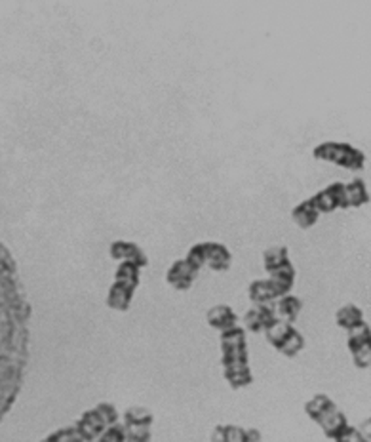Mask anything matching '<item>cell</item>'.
<instances>
[{
    "mask_svg": "<svg viewBox=\"0 0 371 442\" xmlns=\"http://www.w3.org/2000/svg\"><path fill=\"white\" fill-rule=\"evenodd\" d=\"M42 442H84V439L79 435L77 427L71 425V427L57 429L50 436H46Z\"/></svg>",
    "mask_w": 371,
    "mask_h": 442,
    "instance_id": "25",
    "label": "cell"
},
{
    "mask_svg": "<svg viewBox=\"0 0 371 442\" xmlns=\"http://www.w3.org/2000/svg\"><path fill=\"white\" fill-rule=\"evenodd\" d=\"M345 195H347L349 208H360V206L370 203V193L365 189L364 180H354L349 185H345Z\"/></svg>",
    "mask_w": 371,
    "mask_h": 442,
    "instance_id": "19",
    "label": "cell"
},
{
    "mask_svg": "<svg viewBox=\"0 0 371 442\" xmlns=\"http://www.w3.org/2000/svg\"><path fill=\"white\" fill-rule=\"evenodd\" d=\"M248 296H250L253 305H265L274 303L278 299V292L271 278H263V281H253L248 288Z\"/></svg>",
    "mask_w": 371,
    "mask_h": 442,
    "instance_id": "12",
    "label": "cell"
},
{
    "mask_svg": "<svg viewBox=\"0 0 371 442\" xmlns=\"http://www.w3.org/2000/svg\"><path fill=\"white\" fill-rule=\"evenodd\" d=\"M293 328H295V326H293L292 322H287V320L280 319V317H278V320H276V322H274L272 326H269L267 330H265L267 341H269V343H271V345L274 349H278L280 345H282V341H284L285 338H287V333L292 332Z\"/></svg>",
    "mask_w": 371,
    "mask_h": 442,
    "instance_id": "21",
    "label": "cell"
},
{
    "mask_svg": "<svg viewBox=\"0 0 371 442\" xmlns=\"http://www.w3.org/2000/svg\"><path fill=\"white\" fill-rule=\"evenodd\" d=\"M221 340V364L227 384L232 389H242L253 381L248 356V340L244 326L228 328L219 336Z\"/></svg>",
    "mask_w": 371,
    "mask_h": 442,
    "instance_id": "2",
    "label": "cell"
},
{
    "mask_svg": "<svg viewBox=\"0 0 371 442\" xmlns=\"http://www.w3.org/2000/svg\"><path fill=\"white\" fill-rule=\"evenodd\" d=\"M206 244V265L215 273H225L230 269L232 254L228 248L219 242H204Z\"/></svg>",
    "mask_w": 371,
    "mask_h": 442,
    "instance_id": "10",
    "label": "cell"
},
{
    "mask_svg": "<svg viewBox=\"0 0 371 442\" xmlns=\"http://www.w3.org/2000/svg\"><path fill=\"white\" fill-rule=\"evenodd\" d=\"M185 260L189 261V263H193L194 267L200 271V269L206 265V244H204V242L194 244V246L189 250V254H187Z\"/></svg>",
    "mask_w": 371,
    "mask_h": 442,
    "instance_id": "26",
    "label": "cell"
},
{
    "mask_svg": "<svg viewBox=\"0 0 371 442\" xmlns=\"http://www.w3.org/2000/svg\"><path fill=\"white\" fill-rule=\"evenodd\" d=\"M365 442H371V441H365Z\"/></svg>",
    "mask_w": 371,
    "mask_h": 442,
    "instance_id": "34",
    "label": "cell"
},
{
    "mask_svg": "<svg viewBox=\"0 0 371 442\" xmlns=\"http://www.w3.org/2000/svg\"><path fill=\"white\" fill-rule=\"evenodd\" d=\"M301 309H303V301H301L297 296H292V294L280 297L278 303H276V313H278L280 319L287 320V322H292V324L297 320V317H299Z\"/></svg>",
    "mask_w": 371,
    "mask_h": 442,
    "instance_id": "18",
    "label": "cell"
},
{
    "mask_svg": "<svg viewBox=\"0 0 371 442\" xmlns=\"http://www.w3.org/2000/svg\"><path fill=\"white\" fill-rule=\"evenodd\" d=\"M210 442H227V433H225V425H217L212 431V439Z\"/></svg>",
    "mask_w": 371,
    "mask_h": 442,
    "instance_id": "31",
    "label": "cell"
},
{
    "mask_svg": "<svg viewBox=\"0 0 371 442\" xmlns=\"http://www.w3.org/2000/svg\"><path fill=\"white\" fill-rule=\"evenodd\" d=\"M336 322H337V326L349 332V330H352V328H356L358 324L365 322L364 313H362V309L356 307V305H345V307H341V309L337 311Z\"/></svg>",
    "mask_w": 371,
    "mask_h": 442,
    "instance_id": "16",
    "label": "cell"
},
{
    "mask_svg": "<svg viewBox=\"0 0 371 442\" xmlns=\"http://www.w3.org/2000/svg\"><path fill=\"white\" fill-rule=\"evenodd\" d=\"M303 347H305V338L301 336V332L297 328H293L276 351H280V353L284 356H287V358H293V356L299 355L301 351H303Z\"/></svg>",
    "mask_w": 371,
    "mask_h": 442,
    "instance_id": "22",
    "label": "cell"
},
{
    "mask_svg": "<svg viewBox=\"0 0 371 442\" xmlns=\"http://www.w3.org/2000/svg\"><path fill=\"white\" fill-rule=\"evenodd\" d=\"M263 265H265V271L271 275V273H274V271L290 267V265H293V263L292 260H290V252H287V248L272 246L269 248V250H265Z\"/></svg>",
    "mask_w": 371,
    "mask_h": 442,
    "instance_id": "14",
    "label": "cell"
},
{
    "mask_svg": "<svg viewBox=\"0 0 371 442\" xmlns=\"http://www.w3.org/2000/svg\"><path fill=\"white\" fill-rule=\"evenodd\" d=\"M276 320H278V313H276V305L274 303L253 305L250 311H246V315L242 317L244 330L253 333L265 332Z\"/></svg>",
    "mask_w": 371,
    "mask_h": 442,
    "instance_id": "6",
    "label": "cell"
},
{
    "mask_svg": "<svg viewBox=\"0 0 371 442\" xmlns=\"http://www.w3.org/2000/svg\"><path fill=\"white\" fill-rule=\"evenodd\" d=\"M292 218L295 223L299 225L301 229H310L318 218H320V212L316 210L310 200H303L301 204H297L292 210Z\"/></svg>",
    "mask_w": 371,
    "mask_h": 442,
    "instance_id": "17",
    "label": "cell"
},
{
    "mask_svg": "<svg viewBox=\"0 0 371 442\" xmlns=\"http://www.w3.org/2000/svg\"><path fill=\"white\" fill-rule=\"evenodd\" d=\"M314 159L333 162L337 166L347 170H364L365 155L356 147L349 143H337V141H324L318 147H314Z\"/></svg>",
    "mask_w": 371,
    "mask_h": 442,
    "instance_id": "3",
    "label": "cell"
},
{
    "mask_svg": "<svg viewBox=\"0 0 371 442\" xmlns=\"http://www.w3.org/2000/svg\"><path fill=\"white\" fill-rule=\"evenodd\" d=\"M31 305L14 255L0 242V421L25 384L31 343Z\"/></svg>",
    "mask_w": 371,
    "mask_h": 442,
    "instance_id": "1",
    "label": "cell"
},
{
    "mask_svg": "<svg viewBox=\"0 0 371 442\" xmlns=\"http://www.w3.org/2000/svg\"><path fill=\"white\" fill-rule=\"evenodd\" d=\"M126 442H152L150 429L126 427Z\"/></svg>",
    "mask_w": 371,
    "mask_h": 442,
    "instance_id": "29",
    "label": "cell"
},
{
    "mask_svg": "<svg viewBox=\"0 0 371 442\" xmlns=\"http://www.w3.org/2000/svg\"><path fill=\"white\" fill-rule=\"evenodd\" d=\"M136 290L137 286H134V284L124 283V281H114V283L111 284V288H109L107 307L120 313L128 311Z\"/></svg>",
    "mask_w": 371,
    "mask_h": 442,
    "instance_id": "9",
    "label": "cell"
},
{
    "mask_svg": "<svg viewBox=\"0 0 371 442\" xmlns=\"http://www.w3.org/2000/svg\"><path fill=\"white\" fill-rule=\"evenodd\" d=\"M198 269L194 267L193 263H189L187 260H177L175 263H171V267L166 273V283L173 286L175 290H191V286L198 276Z\"/></svg>",
    "mask_w": 371,
    "mask_h": 442,
    "instance_id": "7",
    "label": "cell"
},
{
    "mask_svg": "<svg viewBox=\"0 0 371 442\" xmlns=\"http://www.w3.org/2000/svg\"><path fill=\"white\" fill-rule=\"evenodd\" d=\"M318 425L322 427V431H324V435L328 436V439H331V441H336V436L341 433L342 429L347 427L349 425V421H347V416L339 410V408H333V410H329V412H326L324 416H322L320 420L316 421Z\"/></svg>",
    "mask_w": 371,
    "mask_h": 442,
    "instance_id": "13",
    "label": "cell"
},
{
    "mask_svg": "<svg viewBox=\"0 0 371 442\" xmlns=\"http://www.w3.org/2000/svg\"><path fill=\"white\" fill-rule=\"evenodd\" d=\"M352 361L358 368H371V343H365L352 353Z\"/></svg>",
    "mask_w": 371,
    "mask_h": 442,
    "instance_id": "27",
    "label": "cell"
},
{
    "mask_svg": "<svg viewBox=\"0 0 371 442\" xmlns=\"http://www.w3.org/2000/svg\"><path fill=\"white\" fill-rule=\"evenodd\" d=\"M333 442H365V436L360 433V429L347 425V427L342 429L341 433L336 436V441Z\"/></svg>",
    "mask_w": 371,
    "mask_h": 442,
    "instance_id": "28",
    "label": "cell"
},
{
    "mask_svg": "<svg viewBox=\"0 0 371 442\" xmlns=\"http://www.w3.org/2000/svg\"><path fill=\"white\" fill-rule=\"evenodd\" d=\"M206 320L207 324L215 328L219 333L228 330V328L238 326V317H236V313L228 305H215V307H212L207 311Z\"/></svg>",
    "mask_w": 371,
    "mask_h": 442,
    "instance_id": "11",
    "label": "cell"
},
{
    "mask_svg": "<svg viewBox=\"0 0 371 442\" xmlns=\"http://www.w3.org/2000/svg\"><path fill=\"white\" fill-rule=\"evenodd\" d=\"M313 206L320 214H329V212L337 210V208H349L347 204V195H345V185L342 183H331L326 189L318 191L316 195L308 198Z\"/></svg>",
    "mask_w": 371,
    "mask_h": 442,
    "instance_id": "4",
    "label": "cell"
},
{
    "mask_svg": "<svg viewBox=\"0 0 371 442\" xmlns=\"http://www.w3.org/2000/svg\"><path fill=\"white\" fill-rule=\"evenodd\" d=\"M74 427L79 431V435L84 439V442H95L105 433V429L111 427V425H109L107 418L100 410V406H95V408L80 416L77 423H74Z\"/></svg>",
    "mask_w": 371,
    "mask_h": 442,
    "instance_id": "5",
    "label": "cell"
},
{
    "mask_svg": "<svg viewBox=\"0 0 371 442\" xmlns=\"http://www.w3.org/2000/svg\"><path fill=\"white\" fill-rule=\"evenodd\" d=\"M244 442H263V436L259 433V429H246V441Z\"/></svg>",
    "mask_w": 371,
    "mask_h": 442,
    "instance_id": "32",
    "label": "cell"
},
{
    "mask_svg": "<svg viewBox=\"0 0 371 442\" xmlns=\"http://www.w3.org/2000/svg\"><path fill=\"white\" fill-rule=\"evenodd\" d=\"M365 343H371V328L362 322L358 324L356 328L349 330V340H347V345H349L350 353H354L356 349H360Z\"/></svg>",
    "mask_w": 371,
    "mask_h": 442,
    "instance_id": "24",
    "label": "cell"
},
{
    "mask_svg": "<svg viewBox=\"0 0 371 442\" xmlns=\"http://www.w3.org/2000/svg\"><path fill=\"white\" fill-rule=\"evenodd\" d=\"M336 402L329 399L328 395H314L313 399L308 400L305 404V412L313 421H318L326 412L333 410L336 408Z\"/></svg>",
    "mask_w": 371,
    "mask_h": 442,
    "instance_id": "20",
    "label": "cell"
},
{
    "mask_svg": "<svg viewBox=\"0 0 371 442\" xmlns=\"http://www.w3.org/2000/svg\"><path fill=\"white\" fill-rule=\"evenodd\" d=\"M109 254L116 261H134L141 269L149 265L147 254L137 246L136 242H129V240H114L109 248Z\"/></svg>",
    "mask_w": 371,
    "mask_h": 442,
    "instance_id": "8",
    "label": "cell"
},
{
    "mask_svg": "<svg viewBox=\"0 0 371 442\" xmlns=\"http://www.w3.org/2000/svg\"><path fill=\"white\" fill-rule=\"evenodd\" d=\"M114 281H124V283L139 286L141 283V267L134 261H120V265L116 269Z\"/></svg>",
    "mask_w": 371,
    "mask_h": 442,
    "instance_id": "23",
    "label": "cell"
},
{
    "mask_svg": "<svg viewBox=\"0 0 371 442\" xmlns=\"http://www.w3.org/2000/svg\"><path fill=\"white\" fill-rule=\"evenodd\" d=\"M360 433L365 436V441H371V418L365 420L362 425H360Z\"/></svg>",
    "mask_w": 371,
    "mask_h": 442,
    "instance_id": "33",
    "label": "cell"
},
{
    "mask_svg": "<svg viewBox=\"0 0 371 442\" xmlns=\"http://www.w3.org/2000/svg\"><path fill=\"white\" fill-rule=\"evenodd\" d=\"M97 442H100V441H97Z\"/></svg>",
    "mask_w": 371,
    "mask_h": 442,
    "instance_id": "35",
    "label": "cell"
},
{
    "mask_svg": "<svg viewBox=\"0 0 371 442\" xmlns=\"http://www.w3.org/2000/svg\"><path fill=\"white\" fill-rule=\"evenodd\" d=\"M227 442H244L246 441V429L240 425H225Z\"/></svg>",
    "mask_w": 371,
    "mask_h": 442,
    "instance_id": "30",
    "label": "cell"
},
{
    "mask_svg": "<svg viewBox=\"0 0 371 442\" xmlns=\"http://www.w3.org/2000/svg\"><path fill=\"white\" fill-rule=\"evenodd\" d=\"M152 421H155V416L145 406H132L124 412V427L150 429Z\"/></svg>",
    "mask_w": 371,
    "mask_h": 442,
    "instance_id": "15",
    "label": "cell"
}]
</instances>
